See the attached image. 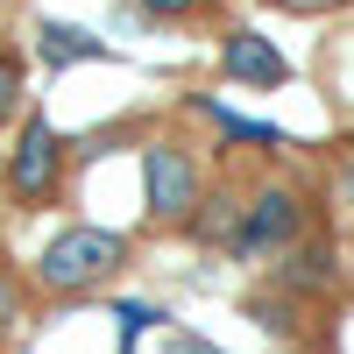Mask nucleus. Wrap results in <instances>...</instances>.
I'll list each match as a JSON object with an SVG mask.
<instances>
[{
  "mask_svg": "<svg viewBox=\"0 0 354 354\" xmlns=\"http://www.w3.org/2000/svg\"><path fill=\"white\" fill-rule=\"evenodd\" d=\"M21 326V277L0 270V347H8V333Z\"/></svg>",
  "mask_w": 354,
  "mask_h": 354,
  "instance_id": "9b49d317",
  "label": "nucleus"
},
{
  "mask_svg": "<svg viewBox=\"0 0 354 354\" xmlns=\"http://www.w3.org/2000/svg\"><path fill=\"white\" fill-rule=\"evenodd\" d=\"M220 64H227V78H241V85H283V50L270 43V36H255V28H234V36L220 43Z\"/></svg>",
  "mask_w": 354,
  "mask_h": 354,
  "instance_id": "39448f33",
  "label": "nucleus"
},
{
  "mask_svg": "<svg viewBox=\"0 0 354 354\" xmlns=\"http://www.w3.org/2000/svg\"><path fill=\"white\" fill-rule=\"evenodd\" d=\"M248 319L262 333H298V326H290V298H248Z\"/></svg>",
  "mask_w": 354,
  "mask_h": 354,
  "instance_id": "9d476101",
  "label": "nucleus"
},
{
  "mask_svg": "<svg viewBox=\"0 0 354 354\" xmlns=\"http://www.w3.org/2000/svg\"><path fill=\"white\" fill-rule=\"evenodd\" d=\"M149 15H192V8H205V0H142Z\"/></svg>",
  "mask_w": 354,
  "mask_h": 354,
  "instance_id": "2eb2a0df",
  "label": "nucleus"
},
{
  "mask_svg": "<svg viewBox=\"0 0 354 354\" xmlns=\"http://www.w3.org/2000/svg\"><path fill=\"white\" fill-rule=\"evenodd\" d=\"M198 163L177 149V142H149V149H142V205H149V220H177L185 227L192 213H198Z\"/></svg>",
  "mask_w": 354,
  "mask_h": 354,
  "instance_id": "7ed1b4c3",
  "label": "nucleus"
},
{
  "mask_svg": "<svg viewBox=\"0 0 354 354\" xmlns=\"http://www.w3.org/2000/svg\"><path fill=\"white\" fill-rule=\"evenodd\" d=\"M128 270V234L113 227H93V220H71L57 227L50 241L36 248V283L50 298H85V290H100Z\"/></svg>",
  "mask_w": 354,
  "mask_h": 354,
  "instance_id": "f257e3e1",
  "label": "nucleus"
},
{
  "mask_svg": "<svg viewBox=\"0 0 354 354\" xmlns=\"http://www.w3.org/2000/svg\"><path fill=\"white\" fill-rule=\"evenodd\" d=\"M57 185H64V135H57L43 113H28L21 142L8 149V198L21 205V213H36V205L57 198Z\"/></svg>",
  "mask_w": 354,
  "mask_h": 354,
  "instance_id": "f03ea898",
  "label": "nucleus"
},
{
  "mask_svg": "<svg viewBox=\"0 0 354 354\" xmlns=\"http://www.w3.org/2000/svg\"><path fill=\"white\" fill-rule=\"evenodd\" d=\"M21 106V57L15 50H0V121Z\"/></svg>",
  "mask_w": 354,
  "mask_h": 354,
  "instance_id": "f8f14e48",
  "label": "nucleus"
},
{
  "mask_svg": "<svg viewBox=\"0 0 354 354\" xmlns=\"http://www.w3.org/2000/svg\"><path fill=\"white\" fill-rule=\"evenodd\" d=\"M241 220H248V205L234 192H205L185 227H192V241H205V248H241Z\"/></svg>",
  "mask_w": 354,
  "mask_h": 354,
  "instance_id": "423d86ee",
  "label": "nucleus"
},
{
  "mask_svg": "<svg viewBox=\"0 0 354 354\" xmlns=\"http://www.w3.org/2000/svg\"><path fill=\"white\" fill-rule=\"evenodd\" d=\"M340 283V262L326 248H290L283 255V270H277V290L283 298H312V290H333Z\"/></svg>",
  "mask_w": 354,
  "mask_h": 354,
  "instance_id": "0eeeda50",
  "label": "nucleus"
},
{
  "mask_svg": "<svg viewBox=\"0 0 354 354\" xmlns=\"http://www.w3.org/2000/svg\"><path fill=\"white\" fill-rule=\"evenodd\" d=\"M163 354H227V347L198 340V333H170V340H163Z\"/></svg>",
  "mask_w": 354,
  "mask_h": 354,
  "instance_id": "ddd939ff",
  "label": "nucleus"
},
{
  "mask_svg": "<svg viewBox=\"0 0 354 354\" xmlns=\"http://www.w3.org/2000/svg\"><path fill=\"white\" fill-rule=\"evenodd\" d=\"M113 319H121V333H142L156 312H149V305H113Z\"/></svg>",
  "mask_w": 354,
  "mask_h": 354,
  "instance_id": "4468645a",
  "label": "nucleus"
},
{
  "mask_svg": "<svg viewBox=\"0 0 354 354\" xmlns=\"http://www.w3.org/2000/svg\"><path fill=\"white\" fill-rule=\"evenodd\" d=\"M198 113H205V121H213V128H220L227 142H255V149H277V142H283V135H277L270 121H248V113H227V106H213V100H198Z\"/></svg>",
  "mask_w": 354,
  "mask_h": 354,
  "instance_id": "1a4fd4ad",
  "label": "nucleus"
},
{
  "mask_svg": "<svg viewBox=\"0 0 354 354\" xmlns=\"http://www.w3.org/2000/svg\"><path fill=\"white\" fill-rule=\"evenodd\" d=\"M43 64L50 71H64V64H93V57H106V43L100 36H85V28H71V21H43Z\"/></svg>",
  "mask_w": 354,
  "mask_h": 354,
  "instance_id": "6e6552de",
  "label": "nucleus"
},
{
  "mask_svg": "<svg viewBox=\"0 0 354 354\" xmlns=\"http://www.w3.org/2000/svg\"><path fill=\"white\" fill-rule=\"evenodd\" d=\"M305 248V198L290 185H262L241 220V255H290Z\"/></svg>",
  "mask_w": 354,
  "mask_h": 354,
  "instance_id": "20e7f679",
  "label": "nucleus"
}]
</instances>
